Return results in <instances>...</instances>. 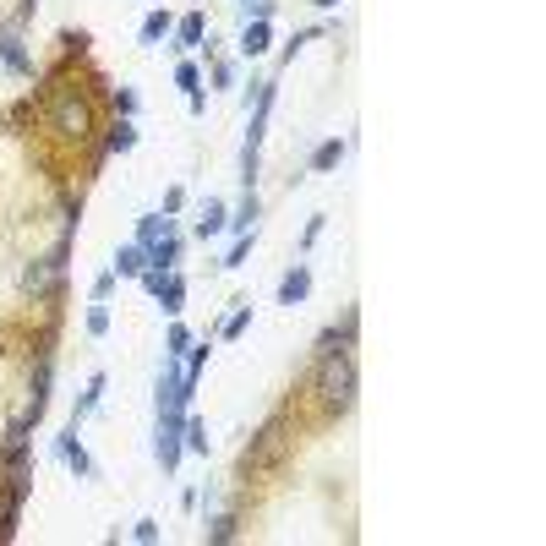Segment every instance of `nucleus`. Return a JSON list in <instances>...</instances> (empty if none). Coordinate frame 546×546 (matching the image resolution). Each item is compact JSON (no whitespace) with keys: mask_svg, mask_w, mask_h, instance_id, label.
Segmentation results:
<instances>
[{"mask_svg":"<svg viewBox=\"0 0 546 546\" xmlns=\"http://www.w3.org/2000/svg\"><path fill=\"white\" fill-rule=\"evenodd\" d=\"M170 273H175V268H170ZM170 273H164V268H142V273H137V279H142V290H148V295H159V290H164V279H170Z\"/></svg>","mask_w":546,"mask_h":546,"instance_id":"nucleus-36","label":"nucleus"},{"mask_svg":"<svg viewBox=\"0 0 546 546\" xmlns=\"http://www.w3.org/2000/svg\"><path fill=\"white\" fill-rule=\"evenodd\" d=\"M312 5H317V11H334V5H345V0H312Z\"/></svg>","mask_w":546,"mask_h":546,"instance_id":"nucleus-39","label":"nucleus"},{"mask_svg":"<svg viewBox=\"0 0 546 546\" xmlns=\"http://www.w3.org/2000/svg\"><path fill=\"white\" fill-rule=\"evenodd\" d=\"M252 241H257V230H246V235H235V241H230V252H224V263H219V268H241V263H246V257H252Z\"/></svg>","mask_w":546,"mask_h":546,"instance_id":"nucleus-28","label":"nucleus"},{"mask_svg":"<svg viewBox=\"0 0 546 546\" xmlns=\"http://www.w3.org/2000/svg\"><path fill=\"white\" fill-rule=\"evenodd\" d=\"M241 77V60H213V88H235Z\"/></svg>","mask_w":546,"mask_h":546,"instance_id":"nucleus-31","label":"nucleus"},{"mask_svg":"<svg viewBox=\"0 0 546 546\" xmlns=\"http://www.w3.org/2000/svg\"><path fill=\"white\" fill-rule=\"evenodd\" d=\"M350 148H355L350 137H328V142H317V148H312V170H317V175H328V170H339V164L350 159Z\"/></svg>","mask_w":546,"mask_h":546,"instance_id":"nucleus-12","label":"nucleus"},{"mask_svg":"<svg viewBox=\"0 0 546 546\" xmlns=\"http://www.w3.org/2000/svg\"><path fill=\"white\" fill-rule=\"evenodd\" d=\"M170 38H175V49H202V38H208V16H202V11H186V16L170 27Z\"/></svg>","mask_w":546,"mask_h":546,"instance_id":"nucleus-11","label":"nucleus"},{"mask_svg":"<svg viewBox=\"0 0 546 546\" xmlns=\"http://www.w3.org/2000/svg\"><path fill=\"white\" fill-rule=\"evenodd\" d=\"M257 213H263V208H257V191H246V197H241V208L230 213V230H235V235L257 230Z\"/></svg>","mask_w":546,"mask_h":546,"instance_id":"nucleus-24","label":"nucleus"},{"mask_svg":"<svg viewBox=\"0 0 546 546\" xmlns=\"http://www.w3.org/2000/svg\"><path fill=\"white\" fill-rule=\"evenodd\" d=\"M109 268H115V279H137V273L148 268V252H142L137 241H126V246L115 252V263H109Z\"/></svg>","mask_w":546,"mask_h":546,"instance_id":"nucleus-19","label":"nucleus"},{"mask_svg":"<svg viewBox=\"0 0 546 546\" xmlns=\"http://www.w3.org/2000/svg\"><path fill=\"white\" fill-rule=\"evenodd\" d=\"M355 388H361V377H355V350H334V355H312V372H306V388H301V394L317 405L323 421H339V416L355 410Z\"/></svg>","mask_w":546,"mask_h":546,"instance_id":"nucleus-1","label":"nucleus"},{"mask_svg":"<svg viewBox=\"0 0 546 546\" xmlns=\"http://www.w3.org/2000/svg\"><path fill=\"white\" fill-rule=\"evenodd\" d=\"M0 60H5V71H11V77H38L33 55L22 49V27H0Z\"/></svg>","mask_w":546,"mask_h":546,"instance_id":"nucleus-9","label":"nucleus"},{"mask_svg":"<svg viewBox=\"0 0 546 546\" xmlns=\"http://www.w3.org/2000/svg\"><path fill=\"white\" fill-rule=\"evenodd\" d=\"M55 459H66L77 481H93V459H88V448H82V438H77V427H66V432L55 438Z\"/></svg>","mask_w":546,"mask_h":546,"instance_id":"nucleus-8","label":"nucleus"},{"mask_svg":"<svg viewBox=\"0 0 546 546\" xmlns=\"http://www.w3.org/2000/svg\"><path fill=\"white\" fill-rule=\"evenodd\" d=\"M137 104H142V98H137V88H109V109H115V115L137 120Z\"/></svg>","mask_w":546,"mask_h":546,"instance_id":"nucleus-27","label":"nucleus"},{"mask_svg":"<svg viewBox=\"0 0 546 546\" xmlns=\"http://www.w3.org/2000/svg\"><path fill=\"white\" fill-rule=\"evenodd\" d=\"M246 328H252V306H235V312L224 317V328H219V334H224V339H241Z\"/></svg>","mask_w":546,"mask_h":546,"instance_id":"nucleus-30","label":"nucleus"},{"mask_svg":"<svg viewBox=\"0 0 546 546\" xmlns=\"http://www.w3.org/2000/svg\"><path fill=\"white\" fill-rule=\"evenodd\" d=\"M257 170H263V159H257V148H246V153H241V186H246V191L257 186Z\"/></svg>","mask_w":546,"mask_h":546,"instance_id":"nucleus-32","label":"nucleus"},{"mask_svg":"<svg viewBox=\"0 0 546 546\" xmlns=\"http://www.w3.org/2000/svg\"><path fill=\"white\" fill-rule=\"evenodd\" d=\"M180 208H186V191H180V186H170V191H164V208H159V213H180Z\"/></svg>","mask_w":546,"mask_h":546,"instance_id":"nucleus-38","label":"nucleus"},{"mask_svg":"<svg viewBox=\"0 0 546 546\" xmlns=\"http://www.w3.org/2000/svg\"><path fill=\"white\" fill-rule=\"evenodd\" d=\"M323 230H328V213H312V219H306V230H301V252H312Z\"/></svg>","mask_w":546,"mask_h":546,"instance_id":"nucleus-33","label":"nucleus"},{"mask_svg":"<svg viewBox=\"0 0 546 546\" xmlns=\"http://www.w3.org/2000/svg\"><path fill=\"white\" fill-rule=\"evenodd\" d=\"M44 131H49L55 142H66V148H88L93 131H98V109H93V98H88L77 82H60V88L49 93Z\"/></svg>","mask_w":546,"mask_h":546,"instance_id":"nucleus-2","label":"nucleus"},{"mask_svg":"<svg viewBox=\"0 0 546 546\" xmlns=\"http://www.w3.org/2000/svg\"><path fill=\"white\" fill-rule=\"evenodd\" d=\"M159 536H164V531H159V520H137V525H131V541H142V546H153Z\"/></svg>","mask_w":546,"mask_h":546,"instance_id":"nucleus-35","label":"nucleus"},{"mask_svg":"<svg viewBox=\"0 0 546 546\" xmlns=\"http://www.w3.org/2000/svg\"><path fill=\"white\" fill-rule=\"evenodd\" d=\"M49 388H55V350H38V366H33V383H27V405H22L16 421L38 427L44 410H49Z\"/></svg>","mask_w":546,"mask_h":546,"instance_id":"nucleus-6","label":"nucleus"},{"mask_svg":"<svg viewBox=\"0 0 546 546\" xmlns=\"http://www.w3.org/2000/svg\"><path fill=\"white\" fill-rule=\"evenodd\" d=\"M131 148H137V120L115 115V126L104 131V153H131Z\"/></svg>","mask_w":546,"mask_h":546,"instance_id":"nucleus-18","label":"nucleus"},{"mask_svg":"<svg viewBox=\"0 0 546 546\" xmlns=\"http://www.w3.org/2000/svg\"><path fill=\"white\" fill-rule=\"evenodd\" d=\"M153 301H159L170 317H180V306H186V279H180V273H170V279H164V290H159Z\"/></svg>","mask_w":546,"mask_h":546,"instance_id":"nucleus-22","label":"nucleus"},{"mask_svg":"<svg viewBox=\"0 0 546 546\" xmlns=\"http://www.w3.org/2000/svg\"><path fill=\"white\" fill-rule=\"evenodd\" d=\"M224 230H230V208H224V197H208L191 235H197V241H213V235H224Z\"/></svg>","mask_w":546,"mask_h":546,"instance_id":"nucleus-10","label":"nucleus"},{"mask_svg":"<svg viewBox=\"0 0 546 546\" xmlns=\"http://www.w3.org/2000/svg\"><path fill=\"white\" fill-rule=\"evenodd\" d=\"M164 235H175V213H142L137 219V246L148 252L153 241H164Z\"/></svg>","mask_w":546,"mask_h":546,"instance_id":"nucleus-16","label":"nucleus"},{"mask_svg":"<svg viewBox=\"0 0 546 546\" xmlns=\"http://www.w3.org/2000/svg\"><path fill=\"white\" fill-rule=\"evenodd\" d=\"M88 295H93V301H109V295H115V268H104V273L93 279V290H88Z\"/></svg>","mask_w":546,"mask_h":546,"instance_id":"nucleus-37","label":"nucleus"},{"mask_svg":"<svg viewBox=\"0 0 546 546\" xmlns=\"http://www.w3.org/2000/svg\"><path fill=\"white\" fill-rule=\"evenodd\" d=\"M170 27H175V16H170V11H148V16H142V27H137V44H148V49H153L159 38H170Z\"/></svg>","mask_w":546,"mask_h":546,"instance_id":"nucleus-20","label":"nucleus"},{"mask_svg":"<svg viewBox=\"0 0 546 546\" xmlns=\"http://www.w3.org/2000/svg\"><path fill=\"white\" fill-rule=\"evenodd\" d=\"M290 448H295V421H290V410H279V416H268V421L257 427L252 448L241 454V476H268V470H279V465L290 459Z\"/></svg>","mask_w":546,"mask_h":546,"instance_id":"nucleus-3","label":"nucleus"},{"mask_svg":"<svg viewBox=\"0 0 546 546\" xmlns=\"http://www.w3.org/2000/svg\"><path fill=\"white\" fill-rule=\"evenodd\" d=\"M191 339H197V334H191L186 323H170V339H164V361H180V355L191 350Z\"/></svg>","mask_w":546,"mask_h":546,"instance_id":"nucleus-25","label":"nucleus"},{"mask_svg":"<svg viewBox=\"0 0 546 546\" xmlns=\"http://www.w3.org/2000/svg\"><path fill=\"white\" fill-rule=\"evenodd\" d=\"M180 443H186V454H202V459H208V448H213V443H208V427H202V421H197L191 410H186V427H180Z\"/></svg>","mask_w":546,"mask_h":546,"instance_id":"nucleus-23","label":"nucleus"},{"mask_svg":"<svg viewBox=\"0 0 546 546\" xmlns=\"http://www.w3.org/2000/svg\"><path fill=\"white\" fill-rule=\"evenodd\" d=\"M241 5H246V0H241Z\"/></svg>","mask_w":546,"mask_h":546,"instance_id":"nucleus-40","label":"nucleus"},{"mask_svg":"<svg viewBox=\"0 0 546 546\" xmlns=\"http://www.w3.org/2000/svg\"><path fill=\"white\" fill-rule=\"evenodd\" d=\"M5 487H0V541H11L16 536V520H22V503H27V492H33V459L22 454V459H5V476H0Z\"/></svg>","mask_w":546,"mask_h":546,"instance_id":"nucleus-4","label":"nucleus"},{"mask_svg":"<svg viewBox=\"0 0 546 546\" xmlns=\"http://www.w3.org/2000/svg\"><path fill=\"white\" fill-rule=\"evenodd\" d=\"M180 427H186V416H175V410H159L153 459H159V470H164V476H175V465H180V454H186V443H180Z\"/></svg>","mask_w":546,"mask_h":546,"instance_id":"nucleus-7","label":"nucleus"},{"mask_svg":"<svg viewBox=\"0 0 546 546\" xmlns=\"http://www.w3.org/2000/svg\"><path fill=\"white\" fill-rule=\"evenodd\" d=\"M306 295H312V268H306V263H295V268L279 279V306H301Z\"/></svg>","mask_w":546,"mask_h":546,"instance_id":"nucleus-13","label":"nucleus"},{"mask_svg":"<svg viewBox=\"0 0 546 546\" xmlns=\"http://www.w3.org/2000/svg\"><path fill=\"white\" fill-rule=\"evenodd\" d=\"M175 88H180L186 98L202 93V66H197V60H180V66H175Z\"/></svg>","mask_w":546,"mask_h":546,"instance_id":"nucleus-26","label":"nucleus"},{"mask_svg":"<svg viewBox=\"0 0 546 546\" xmlns=\"http://www.w3.org/2000/svg\"><path fill=\"white\" fill-rule=\"evenodd\" d=\"M235 536H241V514H230V509H224V514H208V509H202V541L224 546V541H235Z\"/></svg>","mask_w":546,"mask_h":546,"instance_id":"nucleus-15","label":"nucleus"},{"mask_svg":"<svg viewBox=\"0 0 546 546\" xmlns=\"http://www.w3.org/2000/svg\"><path fill=\"white\" fill-rule=\"evenodd\" d=\"M175 263H180V235H164V241L148 246V268H164V273H170Z\"/></svg>","mask_w":546,"mask_h":546,"instance_id":"nucleus-21","label":"nucleus"},{"mask_svg":"<svg viewBox=\"0 0 546 546\" xmlns=\"http://www.w3.org/2000/svg\"><path fill=\"white\" fill-rule=\"evenodd\" d=\"M66 257H71V241H55V252L49 257H33L27 268H22V295H33V301H49L55 290H60V279H66Z\"/></svg>","mask_w":546,"mask_h":546,"instance_id":"nucleus-5","label":"nucleus"},{"mask_svg":"<svg viewBox=\"0 0 546 546\" xmlns=\"http://www.w3.org/2000/svg\"><path fill=\"white\" fill-rule=\"evenodd\" d=\"M109 334V301H93L88 306V339H104Z\"/></svg>","mask_w":546,"mask_h":546,"instance_id":"nucleus-29","label":"nucleus"},{"mask_svg":"<svg viewBox=\"0 0 546 546\" xmlns=\"http://www.w3.org/2000/svg\"><path fill=\"white\" fill-rule=\"evenodd\" d=\"M104 388H109V377H104V372H93V377H88V388H82V394H77V405H71V427H82V421L104 405Z\"/></svg>","mask_w":546,"mask_h":546,"instance_id":"nucleus-14","label":"nucleus"},{"mask_svg":"<svg viewBox=\"0 0 546 546\" xmlns=\"http://www.w3.org/2000/svg\"><path fill=\"white\" fill-rule=\"evenodd\" d=\"M268 44H273V27H268V22H257V16H252V22H246V33H241V44H235V49H241V55H246V60H257V55H268Z\"/></svg>","mask_w":546,"mask_h":546,"instance_id":"nucleus-17","label":"nucleus"},{"mask_svg":"<svg viewBox=\"0 0 546 546\" xmlns=\"http://www.w3.org/2000/svg\"><path fill=\"white\" fill-rule=\"evenodd\" d=\"M317 33H323V27H301V33H295V38L284 44V55H279V60H295V55H301V49H306V44H312Z\"/></svg>","mask_w":546,"mask_h":546,"instance_id":"nucleus-34","label":"nucleus"}]
</instances>
